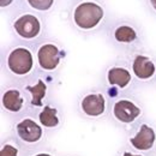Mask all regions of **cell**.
<instances>
[{
  "label": "cell",
  "mask_w": 156,
  "mask_h": 156,
  "mask_svg": "<svg viewBox=\"0 0 156 156\" xmlns=\"http://www.w3.org/2000/svg\"><path fill=\"white\" fill-rule=\"evenodd\" d=\"M107 20L105 6L95 0H80L71 9V22L80 31L98 29Z\"/></svg>",
  "instance_id": "1"
},
{
  "label": "cell",
  "mask_w": 156,
  "mask_h": 156,
  "mask_svg": "<svg viewBox=\"0 0 156 156\" xmlns=\"http://www.w3.org/2000/svg\"><path fill=\"white\" fill-rule=\"evenodd\" d=\"M12 30L23 40H34L42 33L43 23L39 15L22 10L18 11L11 20Z\"/></svg>",
  "instance_id": "2"
},
{
  "label": "cell",
  "mask_w": 156,
  "mask_h": 156,
  "mask_svg": "<svg viewBox=\"0 0 156 156\" xmlns=\"http://www.w3.org/2000/svg\"><path fill=\"white\" fill-rule=\"evenodd\" d=\"M140 30L129 18H118L109 28V36L119 44H132L139 40Z\"/></svg>",
  "instance_id": "3"
},
{
  "label": "cell",
  "mask_w": 156,
  "mask_h": 156,
  "mask_svg": "<svg viewBox=\"0 0 156 156\" xmlns=\"http://www.w3.org/2000/svg\"><path fill=\"white\" fill-rule=\"evenodd\" d=\"M7 69L16 76H25L34 67V58L30 49L27 47L13 48L6 59Z\"/></svg>",
  "instance_id": "4"
},
{
  "label": "cell",
  "mask_w": 156,
  "mask_h": 156,
  "mask_svg": "<svg viewBox=\"0 0 156 156\" xmlns=\"http://www.w3.org/2000/svg\"><path fill=\"white\" fill-rule=\"evenodd\" d=\"M36 57H37L40 67L42 70L54 71L62 59V52L58 47V44L48 41L40 46L37 53H36Z\"/></svg>",
  "instance_id": "5"
},
{
  "label": "cell",
  "mask_w": 156,
  "mask_h": 156,
  "mask_svg": "<svg viewBox=\"0 0 156 156\" xmlns=\"http://www.w3.org/2000/svg\"><path fill=\"white\" fill-rule=\"evenodd\" d=\"M113 114L121 122H132L140 114V108L132 101L121 98L117 101L113 106Z\"/></svg>",
  "instance_id": "6"
},
{
  "label": "cell",
  "mask_w": 156,
  "mask_h": 156,
  "mask_svg": "<svg viewBox=\"0 0 156 156\" xmlns=\"http://www.w3.org/2000/svg\"><path fill=\"white\" fill-rule=\"evenodd\" d=\"M132 71L138 79L147 80L154 77L156 73V65L148 55L138 54L132 61Z\"/></svg>",
  "instance_id": "7"
},
{
  "label": "cell",
  "mask_w": 156,
  "mask_h": 156,
  "mask_svg": "<svg viewBox=\"0 0 156 156\" xmlns=\"http://www.w3.org/2000/svg\"><path fill=\"white\" fill-rule=\"evenodd\" d=\"M82 111L89 117H98L106 109V100L102 94H88L82 98Z\"/></svg>",
  "instance_id": "8"
},
{
  "label": "cell",
  "mask_w": 156,
  "mask_h": 156,
  "mask_svg": "<svg viewBox=\"0 0 156 156\" xmlns=\"http://www.w3.org/2000/svg\"><path fill=\"white\" fill-rule=\"evenodd\" d=\"M17 132L20 139L33 143L37 142L42 136V130L39 125L31 119H24L17 125Z\"/></svg>",
  "instance_id": "9"
},
{
  "label": "cell",
  "mask_w": 156,
  "mask_h": 156,
  "mask_svg": "<svg viewBox=\"0 0 156 156\" xmlns=\"http://www.w3.org/2000/svg\"><path fill=\"white\" fill-rule=\"evenodd\" d=\"M154 142H155V132L150 126H148L145 124H143L140 126L139 132L136 135V137H133L131 139L132 145L136 149H139V150L150 149L153 147Z\"/></svg>",
  "instance_id": "10"
},
{
  "label": "cell",
  "mask_w": 156,
  "mask_h": 156,
  "mask_svg": "<svg viewBox=\"0 0 156 156\" xmlns=\"http://www.w3.org/2000/svg\"><path fill=\"white\" fill-rule=\"evenodd\" d=\"M132 79L130 71L121 66H113L107 72V80L111 85H115L120 89L126 88Z\"/></svg>",
  "instance_id": "11"
},
{
  "label": "cell",
  "mask_w": 156,
  "mask_h": 156,
  "mask_svg": "<svg viewBox=\"0 0 156 156\" xmlns=\"http://www.w3.org/2000/svg\"><path fill=\"white\" fill-rule=\"evenodd\" d=\"M24 98L18 89H9L2 95V106L10 112H20L23 108Z\"/></svg>",
  "instance_id": "12"
},
{
  "label": "cell",
  "mask_w": 156,
  "mask_h": 156,
  "mask_svg": "<svg viewBox=\"0 0 156 156\" xmlns=\"http://www.w3.org/2000/svg\"><path fill=\"white\" fill-rule=\"evenodd\" d=\"M27 90L31 94V105L41 107L42 100L44 98L46 93H47V85L43 83V80L39 79L35 85H28Z\"/></svg>",
  "instance_id": "13"
},
{
  "label": "cell",
  "mask_w": 156,
  "mask_h": 156,
  "mask_svg": "<svg viewBox=\"0 0 156 156\" xmlns=\"http://www.w3.org/2000/svg\"><path fill=\"white\" fill-rule=\"evenodd\" d=\"M40 121L46 127H54L59 124L58 111L52 106H46L40 113Z\"/></svg>",
  "instance_id": "14"
},
{
  "label": "cell",
  "mask_w": 156,
  "mask_h": 156,
  "mask_svg": "<svg viewBox=\"0 0 156 156\" xmlns=\"http://www.w3.org/2000/svg\"><path fill=\"white\" fill-rule=\"evenodd\" d=\"M24 1L31 10L37 12H48L57 4V0H24Z\"/></svg>",
  "instance_id": "15"
},
{
  "label": "cell",
  "mask_w": 156,
  "mask_h": 156,
  "mask_svg": "<svg viewBox=\"0 0 156 156\" xmlns=\"http://www.w3.org/2000/svg\"><path fill=\"white\" fill-rule=\"evenodd\" d=\"M18 151L15 147L12 145H5L2 149H1V153H0V156H17Z\"/></svg>",
  "instance_id": "16"
},
{
  "label": "cell",
  "mask_w": 156,
  "mask_h": 156,
  "mask_svg": "<svg viewBox=\"0 0 156 156\" xmlns=\"http://www.w3.org/2000/svg\"><path fill=\"white\" fill-rule=\"evenodd\" d=\"M16 4V0H0V7L2 10L10 9Z\"/></svg>",
  "instance_id": "17"
},
{
  "label": "cell",
  "mask_w": 156,
  "mask_h": 156,
  "mask_svg": "<svg viewBox=\"0 0 156 156\" xmlns=\"http://www.w3.org/2000/svg\"><path fill=\"white\" fill-rule=\"evenodd\" d=\"M145 2H147V5H148L149 10H150L153 13L156 15V0H145Z\"/></svg>",
  "instance_id": "18"
},
{
  "label": "cell",
  "mask_w": 156,
  "mask_h": 156,
  "mask_svg": "<svg viewBox=\"0 0 156 156\" xmlns=\"http://www.w3.org/2000/svg\"><path fill=\"white\" fill-rule=\"evenodd\" d=\"M124 156H135V155H131L130 153H125V154H124ZM137 156H140V155H137Z\"/></svg>",
  "instance_id": "19"
},
{
  "label": "cell",
  "mask_w": 156,
  "mask_h": 156,
  "mask_svg": "<svg viewBox=\"0 0 156 156\" xmlns=\"http://www.w3.org/2000/svg\"><path fill=\"white\" fill-rule=\"evenodd\" d=\"M36 156H51V155H48V154H39V155Z\"/></svg>",
  "instance_id": "20"
}]
</instances>
